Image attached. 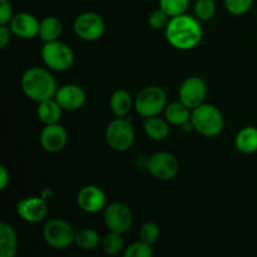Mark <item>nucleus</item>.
<instances>
[{
	"label": "nucleus",
	"instance_id": "obj_1",
	"mask_svg": "<svg viewBox=\"0 0 257 257\" xmlns=\"http://www.w3.org/2000/svg\"><path fill=\"white\" fill-rule=\"evenodd\" d=\"M167 42L180 50H190L197 47L202 40V27L200 20L188 14L171 18L165 29Z\"/></svg>",
	"mask_w": 257,
	"mask_h": 257
},
{
	"label": "nucleus",
	"instance_id": "obj_2",
	"mask_svg": "<svg viewBox=\"0 0 257 257\" xmlns=\"http://www.w3.org/2000/svg\"><path fill=\"white\" fill-rule=\"evenodd\" d=\"M20 85L25 97L37 103L54 98L59 88L54 75L48 69L40 67H32L25 70Z\"/></svg>",
	"mask_w": 257,
	"mask_h": 257
},
{
	"label": "nucleus",
	"instance_id": "obj_3",
	"mask_svg": "<svg viewBox=\"0 0 257 257\" xmlns=\"http://www.w3.org/2000/svg\"><path fill=\"white\" fill-rule=\"evenodd\" d=\"M193 130L205 137H216L223 131L225 120L221 110L216 105L203 103L195 108L191 114Z\"/></svg>",
	"mask_w": 257,
	"mask_h": 257
},
{
	"label": "nucleus",
	"instance_id": "obj_4",
	"mask_svg": "<svg viewBox=\"0 0 257 257\" xmlns=\"http://www.w3.org/2000/svg\"><path fill=\"white\" fill-rule=\"evenodd\" d=\"M167 107V95L163 88L158 85H148L143 88L135 98V108L141 117H157L165 112Z\"/></svg>",
	"mask_w": 257,
	"mask_h": 257
},
{
	"label": "nucleus",
	"instance_id": "obj_5",
	"mask_svg": "<svg viewBox=\"0 0 257 257\" xmlns=\"http://www.w3.org/2000/svg\"><path fill=\"white\" fill-rule=\"evenodd\" d=\"M136 133L127 118H115L105 128V142L115 152H125L135 143Z\"/></svg>",
	"mask_w": 257,
	"mask_h": 257
},
{
	"label": "nucleus",
	"instance_id": "obj_6",
	"mask_svg": "<svg viewBox=\"0 0 257 257\" xmlns=\"http://www.w3.org/2000/svg\"><path fill=\"white\" fill-rule=\"evenodd\" d=\"M77 231L68 221L63 218H52L43 227V237L50 247L55 250H65L75 241Z\"/></svg>",
	"mask_w": 257,
	"mask_h": 257
},
{
	"label": "nucleus",
	"instance_id": "obj_7",
	"mask_svg": "<svg viewBox=\"0 0 257 257\" xmlns=\"http://www.w3.org/2000/svg\"><path fill=\"white\" fill-rule=\"evenodd\" d=\"M42 58L44 64L55 72H65L74 63V53L72 48L60 40L44 43L42 48Z\"/></svg>",
	"mask_w": 257,
	"mask_h": 257
},
{
	"label": "nucleus",
	"instance_id": "obj_8",
	"mask_svg": "<svg viewBox=\"0 0 257 257\" xmlns=\"http://www.w3.org/2000/svg\"><path fill=\"white\" fill-rule=\"evenodd\" d=\"M74 33L85 42H95L100 39L105 32V23L99 14L94 12L80 13L74 20Z\"/></svg>",
	"mask_w": 257,
	"mask_h": 257
},
{
	"label": "nucleus",
	"instance_id": "obj_9",
	"mask_svg": "<svg viewBox=\"0 0 257 257\" xmlns=\"http://www.w3.org/2000/svg\"><path fill=\"white\" fill-rule=\"evenodd\" d=\"M105 227L110 232H117L123 235L128 232L133 225L132 210L123 202H112L105 206L103 213Z\"/></svg>",
	"mask_w": 257,
	"mask_h": 257
},
{
	"label": "nucleus",
	"instance_id": "obj_10",
	"mask_svg": "<svg viewBox=\"0 0 257 257\" xmlns=\"http://www.w3.org/2000/svg\"><path fill=\"white\" fill-rule=\"evenodd\" d=\"M206 97H207L206 82L201 77H196V75L186 78L178 89L180 102H182L191 110L202 105L205 103Z\"/></svg>",
	"mask_w": 257,
	"mask_h": 257
},
{
	"label": "nucleus",
	"instance_id": "obj_11",
	"mask_svg": "<svg viewBox=\"0 0 257 257\" xmlns=\"http://www.w3.org/2000/svg\"><path fill=\"white\" fill-rule=\"evenodd\" d=\"M147 170L156 180L170 181L177 176L180 162L172 153L157 152L150 157Z\"/></svg>",
	"mask_w": 257,
	"mask_h": 257
},
{
	"label": "nucleus",
	"instance_id": "obj_12",
	"mask_svg": "<svg viewBox=\"0 0 257 257\" xmlns=\"http://www.w3.org/2000/svg\"><path fill=\"white\" fill-rule=\"evenodd\" d=\"M17 213L25 222H42L48 215L47 198L35 196L23 198L17 203Z\"/></svg>",
	"mask_w": 257,
	"mask_h": 257
},
{
	"label": "nucleus",
	"instance_id": "obj_13",
	"mask_svg": "<svg viewBox=\"0 0 257 257\" xmlns=\"http://www.w3.org/2000/svg\"><path fill=\"white\" fill-rule=\"evenodd\" d=\"M77 203L84 212L97 213L105 208V195L98 186H84L78 192Z\"/></svg>",
	"mask_w": 257,
	"mask_h": 257
},
{
	"label": "nucleus",
	"instance_id": "obj_14",
	"mask_svg": "<svg viewBox=\"0 0 257 257\" xmlns=\"http://www.w3.org/2000/svg\"><path fill=\"white\" fill-rule=\"evenodd\" d=\"M68 133L62 124L44 125L40 132V145L49 153H58L67 146Z\"/></svg>",
	"mask_w": 257,
	"mask_h": 257
},
{
	"label": "nucleus",
	"instance_id": "obj_15",
	"mask_svg": "<svg viewBox=\"0 0 257 257\" xmlns=\"http://www.w3.org/2000/svg\"><path fill=\"white\" fill-rule=\"evenodd\" d=\"M55 100L64 110H78L84 105L85 92L77 84H64L58 88Z\"/></svg>",
	"mask_w": 257,
	"mask_h": 257
},
{
	"label": "nucleus",
	"instance_id": "obj_16",
	"mask_svg": "<svg viewBox=\"0 0 257 257\" xmlns=\"http://www.w3.org/2000/svg\"><path fill=\"white\" fill-rule=\"evenodd\" d=\"M40 22L30 13H18L13 17L9 28L12 33L23 39H32L39 35Z\"/></svg>",
	"mask_w": 257,
	"mask_h": 257
},
{
	"label": "nucleus",
	"instance_id": "obj_17",
	"mask_svg": "<svg viewBox=\"0 0 257 257\" xmlns=\"http://www.w3.org/2000/svg\"><path fill=\"white\" fill-rule=\"evenodd\" d=\"M109 107L115 117L125 118L135 107V99L130 92L124 89H118L110 95Z\"/></svg>",
	"mask_w": 257,
	"mask_h": 257
},
{
	"label": "nucleus",
	"instance_id": "obj_18",
	"mask_svg": "<svg viewBox=\"0 0 257 257\" xmlns=\"http://www.w3.org/2000/svg\"><path fill=\"white\" fill-rule=\"evenodd\" d=\"M63 110L64 109L60 107V104L55 100V98H52V99H47L38 103L37 114L40 122L44 125L57 124V123H59L60 118H62Z\"/></svg>",
	"mask_w": 257,
	"mask_h": 257
},
{
	"label": "nucleus",
	"instance_id": "obj_19",
	"mask_svg": "<svg viewBox=\"0 0 257 257\" xmlns=\"http://www.w3.org/2000/svg\"><path fill=\"white\" fill-rule=\"evenodd\" d=\"M18 251V236L9 223H0V257H15Z\"/></svg>",
	"mask_w": 257,
	"mask_h": 257
},
{
	"label": "nucleus",
	"instance_id": "obj_20",
	"mask_svg": "<svg viewBox=\"0 0 257 257\" xmlns=\"http://www.w3.org/2000/svg\"><path fill=\"white\" fill-rule=\"evenodd\" d=\"M235 147L243 155L257 152V128L247 125L238 131L235 137Z\"/></svg>",
	"mask_w": 257,
	"mask_h": 257
},
{
	"label": "nucleus",
	"instance_id": "obj_21",
	"mask_svg": "<svg viewBox=\"0 0 257 257\" xmlns=\"http://www.w3.org/2000/svg\"><path fill=\"white\" fill-rule=\"evenodd\" d=\"M192 110L182 102H173L167 104L165 109V118L172 125H185L191 120Z\"/></svg>",
	"mask_w": 257,
	"mask_h": 257
},
{
	"label": "nucleus",
	"instance_id": "obj_22",
	"mask_svg": "<svg viewBox=\"0 0 257 257\" xmlns=\"http://www.w3.org/2000/svg\"><path fill=\"white\" fill-rule=\"evenodd\" d=\"M143 128H145L146 135L153 141H163L170 135V123L167 122V119L161 118L160 115L146 118Z\"/></svg>",
	"mask_w": 257,
	"mask_h": 257
},
{
	"label": "nucleus",
	"instance_id": "obj_23",
	"mask_svg": "<svg viewBox=\"0 0 257 257\" xmlns=\"http://www.w3.org/2000/svg\"><path fill=\"white\" fill-rule=\"evenodd\" d=\"M63 33V24L59 18L57 17H45L40 22L39 37L44 43L59 40V37Z\"/></svg>",
	"mask_w": 257,
	"mask_h": 257
},
{
	"label": "nucleus",
	"instance_id": "obj_24",
	"mask_svg": "<svg viewBox=\"0 0 257 257\" xmlns=\"http://www.w3.org/2000/svg\"><path fill=\"white\" fill-rule=\"evenodd\" d=\"M74 243L82 250H94L100 243L99 233L93 230V228H83V230L77 231V233H75Z\"/></svg>",
	"mask_w": 257,
	"mask_h": 257
},
{
	"label": "nucleus",
	"instance_id": "obj_25",
	"mask_svg": "<svg viewBox=\"0 0 257 257\" xmlns=\"http://www.w3.org/2000/svg\"><path fill=\"white\" fill-rule=\"evenodd\" d=\"M102 250L104 253L109 256H117L124 250V240H123L122 235L117 232H110L103 237L102 242Z\"/></svg>",
	"mask_w": 257,
	"mask_h": 257
},
{
	"label": "nucleus",
	"instance_id": "obj_26",
	"mask_svg": "<svg viewBox=\"0 0 257 257\" xmlns=\"http://www.w3.org/2000/svg\"><path fill=\"white\" fill-rule=\"evenodd\" d=\"M160 9H162L170 18L186 14L190 8V0H160Z\"/></svg>",
	"mask_w": 257,
	"mask_h": 257
},
{
	"label": "nucleus",
	"instance_id": "obj_27",
	"mask_svg": "<svg viewBox=\"0 0 257 257\" xmlns=\"http://www.w3.org/2000/svg\"><path fill=\"white\" fill-rule=\"evenodd\" d=\"M216 10H217V7H216L215 0H197L193 7L195 17L200 22H208L212 19L216 15Z\"/></svg>",
	"mask_w": 257,
	"mask_h": 257
},
{
	"label": "nucleus",
	"instance_id": "obj_28",
	"mask_svg": "<svg viewBox=\"0 0 257 257\" xmlns=\"http://www.w3.org/2000/svg\"><path fill=\"white\" fill-rule=\"evenodd\" d=\"M160 226L156 222H152V221H148V222L143 223V226L140 230V240L151 246L157 242L158 238H160Z\"/></svg>",
	"mask_w": 257,
	"mask_h": 257
},
{
	"label": "nucleus",
	"instance_id": "obj_29",
	"mask_svg": "<svg viewBox=\"0 0 257 257\" xmlns=\"http://www.w3.org/2000/svg\"><path fill=\"white\" fill-rule=\"evenodd\" d=\"M123 257H153L152 246L140 240L124 248Z\"/></svg>",
	"mask_w": 257,
	"mask_h": 257
},
{
	"label": "nucleus",
	"instance_id": "obj_30",
	"mask_svg": "<svg viewBox=\"0 0 257 257\" xmlns=\"http://www.w3.org/2000/svg\"><path fill=\"white\" fill-rule=\"evenodd\" d=\"M225 8L230 14L243 15L251 10L253 0H223Z\"/></svg>",
	"mask_w": 257,
	"mask_h": 257
},
{
	"label": "nucleus",
	"instance_id": "obj_31",
	"mask_svg": "<svg viewBox=\"0 0 257 257\" xmlns=\"http://www.w3.org/2000/svg\"><path fill=\"white\" fill-rule=\"evenodd\" d=\"M170 20L171 18L168 17L162 9L158 8L157 10L151 13L150 17H148V25H150V28H152L153 30H162L167 28Z\"/></svg>",
	"mask_w": 257,
	"mask_h": 257
},
{
	"label": "nucleus",
	"instance_id": "obj_32",
	"mask_svg": "<svg viewBox=\"0 0 257 257\" xmlns=\"http://www.w3.org/2000/svg\"><path fill=\"white\" fill-rule=\"evenodd\" d=\"M13 17V7L9 0H0V25L10 24Z\"/></svg>",
	"mask_w": 257,
	"mask_h": 257
},
{
	"label": "nucleus",
	"instance_id": "obj_33",
	"mask_svg": "<svg viewBox=\"0 0 257 257\" xmlns=\"http://www.w3.org/2000/svg\"><path fill=\"white\" fill-rule=\"evenodd\" d=\"M10 28H8L7 25H0V48L4 49L7 48V45L10 42Z\"/></svg>",
	"mask_w": 257,
	"mask_h": 257
},
{
	"label": "nucleus",
	"instance_id": "obj_34",
	"mask_svg": "<svg viewBox=\"0 0 257 257\" xmlns=\"http://www.w3.org/2000/svg\"><path fill=\"white\" fill-rule=\"evenodd\" d=\"M9 172L7 171V168L5 167H0V190H5L8 186V183H9Z\"/></svg>",
	"mask_w": 257,
	"mask_h": 257
}]
</instances>
